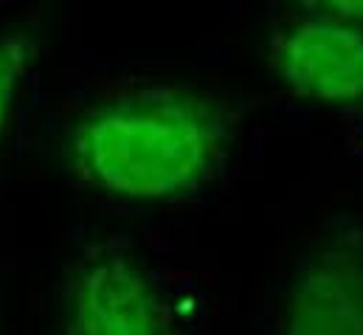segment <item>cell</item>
<instances>
[{
    "label": "cell",
    "mask_w": 363,
    "mask_h": 335,
    "mask_svg": "<svg viewBox=\"0 0 363 335\" xmlns=\"http://www.w3.org/2000/svg\"><path fill=\"white\" fill-rule=\"evenodd\" d=\"M240 121L228 99L197 87H135L74 121L65 164L82 183L121 200H181L220 172Z\"/></svg>",
    "instance_id": "cell-1"
},
{
    "label": "cell",
    "mask_w": 363,
    "mask_h": 335,
    "mask_svg": "<svg viewBox=\"0 0 363 335\" xmlns=\"http://www.w3.org/2000/svg\"><path fill=\"white\" fill-rule=\"evenodd\" d=\"M62 335H178V324L161 285L135 253L96 243L68 270Z\"/></svg>",
    "instance_id": "cell-2"
},
{
    "label": "cell",
    "mask_w": 363,
    "mask_h": 335,
    "mask_svg": "<svg viewBox=\"0 0 363 335\" xmlns=\"http://www.w3.org/2000/svg\"><path fill=\"white\" fill-rule=\"evenodd\" d=\"M43 51L40 26H17L0 34V130L9 119L17 87Z\"/></svg>",
    "instance_id": "cell-5"
},
{
    "label": "cell",
    "mask_w": 363,
    "mask_h": 335,
    "mask_svg": "<svg viewBox=\"0 0 363 335\" xmlns=\"http://www.w3.org/2000/svg\"><path fill=\"white\" fill-rule=\"evenodd\" d=\"M281 335H363V223L335 220L298 265Z\"/></svg>",
    "instance_id": "cell-3"
},
{
    "label": "cell",
    "mask_w": 363,
    "mask_h": 335,
    "mask_svg": "<svg viewBox=\"0 0 363 335\" xmlns=\"http://www.w3.org/2000/svg\"><path fill=\"white\" fill-rule=\"evenodd\" d=\"M304 9H307V11H315V14H324V17H333V20H341V23H347V26L363 28V0H330V3H307Z\"/></svg>",
    "instance_id": "cell-6"
},
{
    "label": "cell",
    "mask_w": 363,
    "mask_h": 335,
    "mask_svg": "<svg viewBox=\"0 0 363 335\" xmlns=\"http://www.w3.org/2000/svg\"><path fill=\"white\" fill-rule=\"evenodd\" d=\"M273 71L296 96L352 107L363 104V28L307 11L271 43Z\"/></svg>",
    "instance_id": "cell-4"
}]
</instances>
